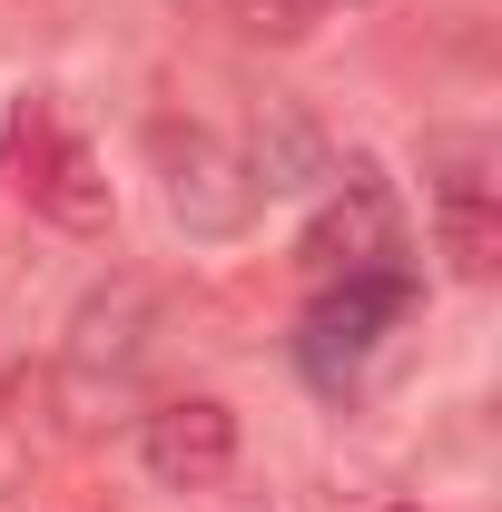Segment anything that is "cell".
<instances>
[{"mask_svg": "<svg viewBox=\"0 0 502 512\" xmlns=\"http://www.w3.org/2000/svg\"><path fill=\"white\" fill-rule=\"evenodd\" d=\"M394 512H424V503H394Z\"/></svg>", "mask_w": 502, "mask_h": 512, "instance_id": "cell-10", "label": "cell"}, {"mask_svg": "<svg viewBox=\"0 0 502 512\" xmlns=\"http://www.w3.org/2000/svg\"><path fill=\"white\" fill-rule=\"evenodd\" d=\"M148 286L119 276V286H99V296H79V316H69V375H128L138 355H148Z\"/></svg>", "mask_w": 502, "mask_h": 512, "instance_id": "cell-8", "label": "cell"}, {"mask_svg": "<svg viewBox=\"0 0 502 512\" xmlns=\"http://www.w3.org/2000/svg\"><path fill=\"white\" fill-rule=\"evenodd\" d=\"M237 453H247L237 404H217V394H168L138 414V463L158 493H217L237 473Z\"/></svg>", "mask_w": 502, "mask_h": 512, "instance_id": "cell-6", "label": "cell"}, {"mask_svg": "<svg viewBox=\"0 0 502 512\" xmlns=\"http://www.w3.org/2000/svg\"><path fill=\"white\" fill-rule=\"evenodd\" d=\"M325 10H335V0H227V20H237L247 40H276V50H286V40H315Z\"/></svg>", "mask_w": 502, "mask_h": 512, "instance_id": "cell-9", "label": "cell"}, {"mask_svg": "<svg viewBox=\"0 0 502 512\" xmlns=\"http://www.w3.org/2000/svg\"><path fill=\"white\" fill-rule=\"evenodd\" d=\"M296 276L306 286H375V276H414V237L404 207L375 168H345V188L325 197L296 237Z\"/></svg>", "mask_w": 502, "mask_h": 512, "instance_id": "cell-3", "label": "cell"}, {"mask_svg": "<svg viewBox=\"0 0 502 512\" xmlns=\"http://www.w3.org/2000/svg\"><path fill=\"white\" fill-rule=\"evenodd\" d=\"M414 306V276H375V286H315L306 296V325H296V355H306V375L325 394H345V384L365 375V355H375L384 335L404 325Z\"/></svg>", "mask_w": 502, "mask_h": 512, "instance_id": "cell-5", "label": "cell"}, {"mask_svg": "<svg viewBox=\"0 0 502 512\" xmlns=\"http://www.w3.org/2000/svg\"><path fill=\"white\" fill-rule=\"evenodd\" d=\"M237 158H247V178L256 197H286V188H315V178H335V148H325V128L296 109V99H256V119L247 138H237Z\"/></svg>", "mask_w": 502, "mask_h": 512, "instance_id": "cell-7", "label": "cell"}, {"mask_svg": "<svg viewBox=\"0 0 502 512\" xmlns=\"http://www.w3.org/2000/svg\"><path fill=\"white\" fill-rule=\"evenodd\" d=\"M424 217H434V247L463 286L502 276V178L483 128H424Z\"/></svg>", "mask_w": 502, "mask_h": 512, "instance_id": "cell-2", "label": "cell"}, {"mask_svg": "<svg viewBox=\"0 0 502 512\" xmlns=\"http://www.w3.org/2000/svg\"><path fill=\"white\" fill-rule=\"evenodd\" d=\"M0 178L30 197V217H50L60 237H109V217H119L99 148L60 119L50 89H30V99L10 109V128H0Z\"/></svg>", "mask_w": 502, "mask_h": 512, "instance_id": "cell-1", "label": "cell"}, {"mask_svg": "<svg viewBox=\"0 0 502 512\" xmlns=\"http://www.w3.org/2000/svg\"><path fill=\"white\" fill-rule=\"evenodd\" d=\"M148 158H158V188H168V217L188 237H247V217L266 207L237 158V138L207 119H148Z\"/></svg>", "mask_w": 502, "mask_h": 512, "instance_id": "cell-4", "label": "cell"}, {"mask_svg": "<svg viewBox=\"0 0 502 512\" xmlns=\"http://www.w3.org/2000/svg\"><path fill=\"white\" fill-rule=\"evenodd\" d=\"M345 10H365V0H345Z\"/></svg>", "mask_w": 502, "mask_h": 512, "instance_id": "cell-11", "label": "cell"}]
</instances>
